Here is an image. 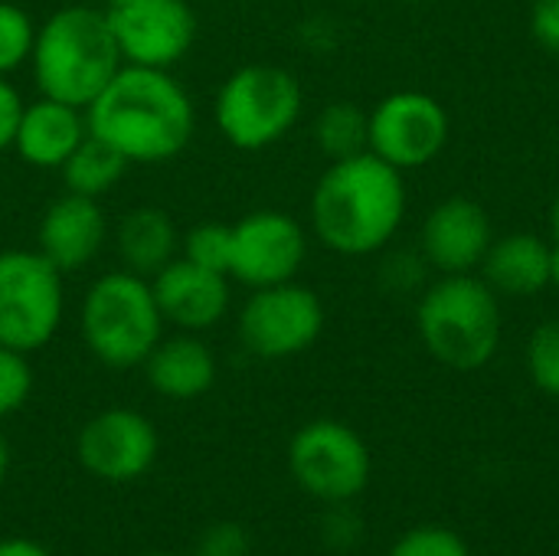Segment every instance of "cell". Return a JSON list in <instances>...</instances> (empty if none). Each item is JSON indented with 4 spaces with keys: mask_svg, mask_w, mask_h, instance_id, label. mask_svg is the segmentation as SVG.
Masks as SVG:
<instances>
[{
    "mask_svg": "<svg viewBox=\"0 0 559 556\" xmlns=\"http://www.w3.org/2000/svg\"><path fill=\"white\" fill-rule=\"evenodd\" d=\"M85 125L131 164H160L190 144L197 111L167 69L121 66L85 108Z\"/></svg>",
    "mask_w": 559,
    "mask_h": 556,
    "instance_id": "1",
    "label": "cell"
},
{
    "mask_svg": "<svg viewBox=\"0 0 559 556\" xmlns=\"http://www.w3.org/2000/svg\"><path fill=\"white\" fill-rule=\"evenodd\" d=\"M406 203L403 170L373 151L331 161L311 193L314 236L341 256L380 252L400 233Z\"/></svg>",
    "mask_w": 559,
    "mask_h": 556,
    "instance_id": "2",
    "label": "cell"
},
{
    "mask_svg": "<svg viewBox=\"0 0 559 556\" xmlns=\"http://www.w3.org/2000/svg\"><path fill=\"white\" fill-rule=\"evenodd\" d=\"M33 75L46 98L88 108L124 66L108 13L92 7L56 10L33 39Z\"/></svg>",
    "mask_w": 559,
    "mask_h": 556,
    "instance_id": "3",
    "label": "cell"
},
{
    "mask_svg": "<svg viewBox=\"0 0 559 556\" xmlns=\"http://www.w3.org/2000/svg\"><path fill=\"white\" fill-rule=\"evenodd\" d=\"M416 328L423 347L442 367L481 370L501 347V295L475 272L442 275L423 288Z\"/></svg>",
    "mask_w": 559,
    "mask_h": 556,
    "instance_id": "4",
    "label": "cell"
},
{
    "mask_svg": "<svg viewBox=\"0 0 559 556\" xmlns=\"http://www.w3.org/2000/svg\"><path fill=\"white\" fill-rule=\"evenodd\" d=\"M160 308L151 285L134 272L102 275L82 305V334L88 351L115 370L147 360L160 341Z\"/></svg>",
    "mask_w": 559,
    "mask_h": 556,
    "instance_id": "5",
    "label": "cell"
},
{
    "mask_svg": "<svg viewBox=\"0 0 559 556\" xmlns=\"http://www.w3.org/2000/svg\"><path fill=\"white\" fill-rule=\"evenodd\" d=\"M301 105V85L288 69L242 66L216 95V125L233 147L262 151L295 128Z\"/></svg>",
    "mask_w": 559,
    "mask_h": 556,
    "instance_id": "6",
    "label": "cell"
},
{
    "mask_svg": "<svg viewBox=\"0 0 559 556\" xmlns=\"http://www.w3.org/2000/svg\"><path fill=\"white\" fill-rule=\"evenodd\" d=\"M62 272L26 249L0 252V344L33 354L52 341L62 321Z\"/></svg>",
    "mask_w": 559,
    "mask_h": 556,
    "instance_id": "7",
    "label": "cell"
},
{
    "mask_svg": "<svg viewBox=\"0 0 559 556\" xmlns=\"http://www.w3.org/2000/svg\"><path fill=\"white\" fill-rule=\"evenodd\" d=\"M288 469L311 498L344 505L370 482V449L350 426L337 419H314L292 436Z\"/></svg>",
    "mask_w": 559,
    "mask_h": 556,
    "instance_id": "8",
    "label": "cell"
},
{
    "mask_svg": "<svg viewBox=\"0 0 559 556\" xmlns=\"http://www.w3.org/2000/svg\"><path fill=\"white\" fill-rule=\"evenodd\" d=\"M321 331L324 305L311 288L298 282L255 288L239 315L242 344L265 360H282L308 351L321 338Z\"/></svg>",
    "mask_w": 559,
    "mask_h": 556,
    "instance_id": "9",
    "label": "cell"
},
{
    "mask_svg": "<svg viewBox=\"0 0 559 556\" xmlns=\"http://www.w3.org/2000/svg\"><path fill=\"white\" fill-rule=\"evenodd\" d=\"M449 111L429 92H393L370 111V151L396 170L432 164L449 141Z\"/></svg>",
    "mask_w": 559,
    "mask_h": 556,
    "instance_id": "10",
    "label": "cell"
},
{
    "mask_svg": "<svg viewBox=\"0 0 559 556\" xmlns=\"http://www.w3.org/2000/svg\"><path fill=\"white\" fill-rule=\"evenodd\" d=\"M105 13L128 66L170 69L197 39V16L187 0H124L108 3Z\"/></svg>",
    "mask_w": 559,
    "mask_h": 556,
    "instance_id": "11",
    "label": "cell"
},
{
    "mask_svg": "<svg viewBox=\"0 0 559 556\" xmlns=\"http://www.w3.org/2000/svg\"><path fill=\"white\" fill-rule=\"evenodd\" d=\"M308 256L301 223L282 210H255L233 226L229 275L252 288L292 282Z\"/></svg>",
    "mask_w": 559,
    "mask_h": 556,
    "instance_id": "12",
    "label": "cell"
},
{
    "mask_svg": "<svg viewBox=\"0 0 559 556\" xmlns=\"http://www.w3.org/2000/svg\"><path fill=\"white\" fill-rule=\"evenodd\" d=\"M157 429L134 410H105L92 416L75 442L79 462L102 482L141 478L157 459Z\"/></svg>",
    "mask_w": 559,
    "mask_h": 556,
    "instance_id": "13",
    "label": "cell"
},
{
    "mask_svg": "<svg viewBox=\"0 0 559 556\" xmlns=\"http://www.w3.org/2000/svg\"><path fill=\"white\" fill-rule=\"evenodd\" d=\"M495 242L488 210L472 197H449L423 223L419 252L442 275L478 272Z\"/></svg>",
    "mask_w": 559,
    "mask_h": 556,
    "instance_id": "14",
    "label": "cell"
},
{
    "mask_svg": "<svg viewBox=\"0 0 559 556\" xmlns=\"http://www.w3.org/2000/svg\"><path fill=\"white\" fill-rule=\"evenodd\" d=\"M229 275L203 269L190 259L167 262L154 282V301L160 308V318L174 321L183 331H203L213 328L226 308H229Z\"/></svg>",
    "mask_w": 559,
    "mask_h": 556,
    "instance_id": "15",
    "label": "cell"
},
{
    "mask_svg": "<svg viewBox=\"0 0 559 556\" xmlns=\"http://www.w3.org/2000/svg\"><path fill=\"white\" fill-rule=\"evenodd\" d=\"M105 242V216L98 200L69 193L52 200L39 220V252L59 269L75 272L88 265Z\"/></svg>",
    "mask_w": 559,
    "mask_h": 556,
    "instance_id": "16",
    "label": "cell"
},
{
    "mask_svg": "<svg viewBox=\"0 0 559 556\" xmlns=\"http://www.w3.org/2000/svg\"><path fill=\"white\" fill-rule=\"evenodd\" d=\"M85 134H88V125L82 118V108H72L66 102L43 95L39 102L23 105L13 147L20 151L26 164L49 170V167H62Z\"/></svg>",
    "mask_w": 559,
    "mask_h": 556,
    "instance_id": "17",
    "label": "cell"
},
{
    "mask_svg": "<svg viewBox=\"0 0 559 556\" xmlns=\"http://www.w3.org/2000/svg\"><path fill=\"white\" fill-rule=\"evenodd\" d=\"M481 279L501 298H534L550 288V242L534 233H508L495 236Z\"/></svg>",
    "mask_w": 559,
    "mask_h": 556,
    "instance_id": "18",
    "label": "cell"
},
{
    "mask_svg": "<svg viewBox=\"0 0 559 556\" xmlns=\"http://www.w3.org/2000/svg\"><path fill=\"white\" fill-rule=\"evenodd\" d=\"M147 383L167 400H197L216 383V357L197 338L157 341V347L141 364Z\"/></svg>",
    "mask_w": 559,
    "mask_h": 556,
    "instance_id": "19",
    "label": "cell"
},
{
    "mask_svg": "<svg viewBox=\"0 0 559 556\" xmlns=\"http://www.w3.org/2000/svg\"><path fill=\"white\" fill-rule=\"evenodd\" d=\"M177 249V229L170 216L157 206H138L124 213L118 226V256L124 262V272L134 275H157L167 262H174Z\"/></svg>",
    "mask_w": 559,
    "mask_h": 556,
    "instance_id": "20",
    "label": "cell"
},
{
    "mask_svg": "<svg viewBox=\"0 0 559 556\" xmlns=\"http://www.w3.org/2000/svg\"><path fill=\"white\" fill-rule=\"evenodd\" d=\"M128 164L131 161L121 151H115L111 144H105L95 134H85L82 144L69 154V161L59 170H62V180H66L69 193L98 200L102 193H108L124 177Z\"/></svg>",
    "mask_w": 559,
    "mask_h": 556,
    "instance_id": "21",
    "label": "cell"
},
{
    "mask_svg": "<svg viewBox=\"0 0 559 556\" xmlns=\"http://www.w3.org/2000/svg\"><path fill=\"white\" fill-rule=\"evenodd\" d=\"M314 141L324 157L344 161L354 154L370 151V111L354 102H331L321 108L314 121Z\"/></svg>",
    "mask_w": 559,
    "mask_h": 556,
    "instance_id": "22",
    "label": "cell"
},
{
    "mask_svg": "<svg viewBox=\"0 0 559 556\" xmlns=\"http://www.w3.org/2000/svg\"><path fill=\"white\" fill-rule=\"evenodd\" d=\"M524 360H527L531 383L547 397H559V318H550L534 328Z\"/></svg>",
    "mask_w": 559,
    "mask_h": 556,
    "instance_id": "23",
    "label": "cell"
},
{
    "mask_svg": "<svg viewBox=\"0 0 559 556\" xmlns=\"http://www.w3.org/2000/svg\"><path fill=\"white\" fill-rule=\"evenodd\" d=\"M36 26L26 10L10 0H0V75L23 66L33 52Z\"/></svg>",
    "mask_w": 559,
    "mask_h": 556,
    "instance_id": "24",
    "label": "cell"
},
{
    "mask_svg": "<svg viewBox=\"0 0 559 556\" xmlns=\"http://www.w3.org/2000/svg\"><path fill=\"white\" fill-rule=\"evenodd\" d=\"M187 252L183 259L203 265V269H213V272H223L229 275V252H233V226H223V223H203L197 229L187 233L183 239Z\"/></svg>",
    "mask_w": 559,
    "mask_h": 556,
    "instance_id": "25",
    "label": "cell"
},
{
    "mask_svg": "<svg viewBox=\"0 0 559 556\" xmlns=\"http://www.w3.org/2000/svg\"><path fill=\"white\" fill-rule=\"evenodd\" d=\"M390 556H472L468 554V544L462 541V534L449 531V528H416V531H406L396 544Z\"/></svg>",
    "mask_w": 559,
    "mask_h": 556,
    "instance_id": "26",
    "label": "cell"
},
{
    "mask_svg": "<svg viewBox=\"0 0 559 556\" xmlns=\"http://www.w3.org/2000/svg\"><path fill=\"white\" fill-rule=\"evenodd\" d=\"M33 390V370L26 364V354L0 344V416L16 413Z\"/></svg>",
    "mask_w": 559,
    "mask_h": 556,
    "instance_id": "27",
    "label": "cell"
},
{
    "mask_svg": "<svg viewBox=\"0 0 559 556\" xmlns=\"http://www.w3.org/2000/svg\"><path fill=\"white\" fill-rule=\"evenodd\" d=\"M197 556H249V534L239 524H213L203 531Z\"/></svg>",
    "mask_w": 559,
    "mask_h": 556,
    "instance_id": "28",
    "label": "cell"
},
{
    "mask_svg": "<svg viewBox=\"0 0 559 556\" xmlns=\"http://www.w3.org/2000/svg\"><path fill=\"white\" fill-rule=\"evenodd\" d=\"M531 33L547 52L559 56V0H537L531 7Z\"/></svg>",
    "mask_w": 559,
    "mask_h": 556,
    "instance_id": "29",
    "label": "cell"
},
{
    "mask_svg": "<svg viewBox=\"0 0 559 556\" xmlns=\"http://www.w3.org/2000/svg\"><path fill=\"white\" fill-rule=\"evenodd\" d=\"M20 111H23L20 95L0 75V151L13 144V134H16V125H20Z\"/></svg>",
    "mask_w": 559,
    "mask_h": 556,
    "instance_id": "30",
    "label": "cell"
},
{
    "mask_svg": "<svg viewBox=\"0 0 559 556\" xmlns=\"http://www.w3.org/2000/svg\"><path fill=\"white\" fill-rule=\"evenodd\" d=\"M0 556H49V551L26 537H7L0 541Z\"/></svg>",
    "mask_w": 559,
    "mask_h": 556,
    "instance_id": "31",
    "label": "cell"
},
{
    "mask_svg": "<svg viewBox=\"0 0 559 556\" xmlns=\"http://www.w3.org/2000/svg\"><path fill=\"white\" fill-rule=\"evenodd\" d=\"M550 285H557L559 288V242L557 239L550 242Z\"/></svg>",
    "mask_w": 559,
    "mask_h": 556,
    "instance_id": "32",
    "label": "cell"
},
{
    "mask_svg": "<svg viewBox=\"0 0 559 556\" xmlns=\"http://www.w3.org/2000/svg\"><path fill=\"white\" fill-rule=\"evenodd\" d=\"M7 469H10V449H7V439L0 436V482L7 478Z\"/></svg>",
    "mask_w": 559,
    "mask_h": 556,
    "instance_id": "33",
    "label": "cell"
},
{
    "mask_svg": "<svg viewBox=\"0 0 559 556\" xmlns=\"http://www.w3.org/2000/svg\"><path fill=\"white\" fill-rule=\"evenodd\" d=\"M550 229H554V239L559 242V190L554 197V206H550Z\"/></svg>",
    "mask_w": 559,
    "mask_h": 556,
    "instance_id": "34",
    "label": "cell"
},
{
    "mask_svg": "<svg viewBox=\"0 0 559 556\" xmlns=\"http://www.w3.org/2000/svg\"><path fill=\"white\" fill-rule=\"evenodd\" d=\"M144 556H177V554H144Z\"/></svg>",
    "mask_w": 559,
    "mask_h": 556,
    "instance_id": "35",
    "label": "cell"
},
{
    "mask_svg": "<svg viewBox=\"0 0 559 556\" xmlns=\"http://www.w3.org/2000/svg\"><path fill=\"white\" fill-rule=\"evenodd\" d=\"M108 3H124V0H108Z\"/></svg>",
    "mask_w": 559,
    "mask_h": 556,
    "instance_id": "36",
    "label": "cell"
},
{
    "mask_svg": "<svg viewBox=\"0 0 559 556\" xmlns=\"http://www.w3.org/2000/svg\"><path fill=\"white\" fill-rule=\"evenodd\" d=\"M413 3H423V0H413Z\"/></svg>",
    "mask_w": 559,
    "mask_h": 556,
    "instance_id": "37",
    "label": "cell"
}]
</instances>
